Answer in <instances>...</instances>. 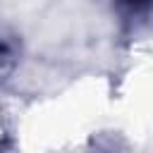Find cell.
Instances as JSON below:
<instances>
[{
  "mask_svg": "<svg viewBox=\"0 0 153 153\" xmlns=\"http://www.w3.org/2000/svg\"><path fill=\"white\" fill-rule=\"evenodd\" d=\"M22 36L14 31V29H10V26H5L2 29V41H0V57H2V79L5 81H10L12 79V74L17 72V67H19V62H22Z\"/></svg>",
  "mask_w": 153,
  "mask_h": 153,
  "instance_id": "6da1fadb",
  "label": "cell"
},
{
  "mask_svg": "<svg viewBox=\"0 0 153 153\" xmlns=\"http://www.w3.org/2000/svg\"><path fill=\"white\" fill-rule=\"evenodd\" d=\"M112 10L124 29H134L153 14V0H112Z\"/></svg>",
  "mask_w": 153,
  "mask_h": 153,
  "instance_id": "7a4b0ae2",
  "label": "cell"
}]
</instances>
